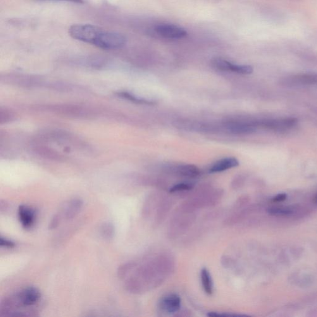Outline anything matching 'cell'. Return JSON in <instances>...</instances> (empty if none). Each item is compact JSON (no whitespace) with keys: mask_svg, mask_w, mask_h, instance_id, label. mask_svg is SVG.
I'll return each mask as SVG.
<instances>
[{"mask_svg":"<svg viewBox=\"0 0 317 317\" xmlns=\"http://www.w3.org/2000/svg\"><path fill=\"white\" fill-rule=\"evenodd\" d=\"M101 234L106 239H111L114 234V228L112 224L104 223L101 228Z\"/></svg>","mask_w":317,"mask_h":317,"instance_id":"obj_16","label":"cell"},{"mask_svg":"<svg viewBox=\"0 0 317 317\" xmlns=\"http://www.w3.org/2000/svg\"><path fill=\"white\" fill-rule=\"evenodd\" d=\"M295 82L305 85H317V75H303L297 76Z\"/></svg>","mask_w":317,"mask_h":317,"instance_id":"obj_15","label":"cell"},{"mask_svg":"<svg viewBox=\"0 0 317 317\" xmlns=\"http://www.w3.org/2000/svg\"><path fill=\"white\" fill-rule=\"evenodd\" d=\"M13 115L10 112L6 111H1L0 113V121L1 123H6L8 122L9 121L13 120Z\"/></svg>","mask_w":317,"mask_h":317,"instance_id":"obj_19","label":"cell"},{"mask_svg":"<svg viewBox=\"0 0 317 317\" xmlns=\"http://www.w3.org/2000/svg\"><path fill=\"white\" fill-rule=\"evenodd\" d=\"M202 289L206 294H213L214 291L213 282L210 273L206 268H202L200 273Z\"/></svg>","mask_w":317,"mask_h":317,"instance_id":"obj_12","label":"cell"},{"mask_svg":"<svg viewBox=\"0 0 317 317\" xmlns=\"http://www.w3.org/2000/svg\"><path fill=\"white\" fill-rule=\"evenodd\" d=\"M61 1H71V2H73V3H83V0H61Z\"/></svg>","mask_w":317,"mask_h":317,"instance_id":"obj_22","label":"cell"},{"mask_svg":"<svg viewBox=\"0 0 317 317\" xmlns=\"http://www.w3.org/2000/svg\"><path fill=\"white\" fill-rule=\"evenodd\" d=\"M160 305L161 309L167 313H176L180 309L181 299L177 294H169L163 298Z\"/></svg>","mask_w":317,"mask_h":317,"instance_id":"obj_9","label":"cell"},{"mask_svg":"<svg viewBox=\"0 0 317 317\" xmlns=\"http://www.w3.org/2000/svg\"><path fill=\"white\" fill-rule=\"evenodd\" d=\"M239 165V162L235 157H227V158L221 159L213 164L209 169V173H222V172L227 171L228 169L236 168Z\"/></svg>","mask_w":317,"mask_h":317,"instance_id":"obj_10","label":"cell"},{"mask_svg":"<svg viewBox=\"0 0 317 317\" xmlns=\"http://www.w3.org/2000/svg\"><path fill=\"white\" fill-rule=\"evenodd\" d=\"M18 216L20 223L26 230H29L34 225L35 213L30 207L21 205L19 207Z\"/></svg>","mask_w":317,"mask_h":317,"instance_id":"obj_8","label":"cell"},{"mask_svg":"<svg viewBox=\"0 0 317 317\" xmlns=\"http://www.w3.org/2000/svg\"><path fill=\"white\" fill-rule=\"evenodd\" d=\"M256 123L235 122L229 124L228 129L231 132L236 134H247L251 133L256 130Z\"/></svg>","mask_w":317,"mask_h":317,"instance_id":"obj_11","label":"cell"},{"mask_svg":"<svg viewBox=\"0 0 317 317\" xmlns=\"http://www.w3.org/2000/svg\"><path fill=\"white\" fill-rule=\"evenodd\" d=\"M102 30L90 25H75L71 26L69 34L73 39L94 45Z\"/></svg>","mask_w":317,"mask_h":317,"instance_id":"obj_2","label":"cell"},{"mask_svg":"<svg viewBox=\"0 0 317 317\" xmlns=\"http://www.w3.org/2000/svg\"><path fill=\"white\" fill-rule=\"evenodd\" d=\"M126 43V39L123 35L102 30L94 45L104 50H116L122 48Z\"/></svg>","mask_w":317,"mask_h":317,"instance_id":"obj_3","label":"cell"},{"mask_svg":"<svg viewBox=\"0 0 317 317\" xmlns=\"http://www.w3.org/2000/svg\"><path fill=\"white\" fill-rule=\"evenodd\" d=\"M40 293L36 288L29 287L4 298L0 304V316L6 317L34 316L28 311L40 301Z\"/></svg>","mask_w":317,"mask_h":317,"instance_id":"obj_1","label":"cell"},{"mask_svg":"<svg viewBox=\"0 0 317 317\" xmlns=\"http://www.w3.org/2000/svg\"><path fill=\"white\" fill-rule=\"evenodd\" d=\"M154 30L160 36L169 39H182L187 35V32L185 29L166 24L157 26Z\"/></svg>","mask_w":317,"mask_h":317,"instance_id":"obj_6","label":"cell"},{"mask_svg":"<svg viewBox=\"0 0 317 317\" xmlns=\"http://www.w3.org/2000/svg\"><path fill=\"white\" fill-rule=\"evenodd\" d=\"M83 202L79 199L71 200L65 205L59 213L57 214L52 219L50 225V229H55L58 226L61 222L64 220H70L78 214L82 209Z\"/></svg>","mask_w":317,"mask_h":317,"instance_id":"obj_4","label":"cell"},{"mask_svg":"<svg viewBox=\"0 0 317 317\" xmlns=\"http://www.w3.org/2000/svg\"><path fill=\"white\" fill-rule=\"evenodd\" d=\"M176 173L183 177H195L199 175L200 171L194 165H182L176 168Z\"/></svg>","mask_w":317,"mask_h":317,"instance_id":"obj_13","label":"cell"},{"mask_svg":"<svg viewBox=\"0 0 317 317\" xmlns=\"http://www.w3.org/2000/svg\"><path fill=\"white\" fill-rule=\"evenodd\" d=\"M0 245H1V247L9 248V249H11V248H13L15 246V244H14L13 242L3 237L0 238Z\"/></svg>","mask_w":317,"mask_h":317,"instance_id":"obj_20","label":"cell"},{"mask_svg":"<svg viewBox=\"0 0 317 317\" xmlns=\"http://www.w3.org/2000/svg\"><path fill=\"white\" fill-rule=\"evenodd\" d=\"M213 66L218 70L223 71H233V72L249 75L254 71V69L249 65H235L225 59L216 58L212 61Z\"/></svg>","mask_w":317,"mask_h":317,"instance_id":"obj_5","label":"cell"},{"mask_svg":"<svg viewBox=\"0 0 317 317\" xmlns=\"http://www.w3.org/2000/svg\"><path fill=\"white\" fill-rule=\"evenodd\" d=\"M119 95H120L121 97H123V98L129 100V101L135 102V103L137 104L149 105H153L156 104V102L147 101V100L146 99L139 98V97L135 96H134V95L130 94V93L128 92H121Z\"/></svg>","mask_w":317,"mask_h":317,"instance_id":"obj_14","label":"cell"},{"mask_svg":"<svg viewBox=\"0 0 317 317\" xmlns=\"http://www.w3.org/2000/svg\"><path fill=\"white\" fill-rule=\"evenodd\" d=\"M194 187V185L192 183H180L173 185V187L171 188L170 192L175 193L187 191V190H192Z\"/></svg>","mask_w":317,"mask_h":317,"instance_id":"obj_17","label":"cell"},{"mask_svg":"<svg viewBox=\"0 0 317 317\" xmlns=\"http://www.w3.org/2000/svg\"><path fill=\"white\" fill-rule=\"evenodd\" d=\"M286 199H287V195L282 194L276 195L275 197L273 198L272 200L273 202H283Z\"/></svg>","mask_w":317,"mask_h":317,"instance_id":"obj_21","label":"cell"},{"mask_svg":"<svg viewBox=\"0 0 317 317\" xmlns=\"http://www.w3.org/2000/svg\"><path fill=\"white\" fill-rule=\"evenodd\" d=\"M269 213L277 216H285L292 213V211L288 208H272L269 209Z\"/></svg>","mask_w":317,"mask_h":317,"instance_id":"obj_18","label":"cell"},{"mask_svg":"<svg viewBox=\"0 0 317 317\" xmlns=\"http://www.w3.org/2000/svg\"><path fill=\"white\" fill-rule=\"evenodd\" d=\"M315 200H316V202H317V195L316 198H315Z\"/></svg>","mask_w":317,"mask_h":317,"instance_id":"obj_23","label":"cell"},{"mask_svg":"<svg viewBox=\"0 0 317 317\" xmlns=\"http://www.w3.org/2000/svg\"><path fill=\"white\" fill-rule=\"evenodd\" d=\"M297 123V120L295 118L273 119V120H266L257 123V125L264 126L269 129L275 130H283L289 129L293 127Z\"/></svg>","mask_w":317,"mask_h":317,"instance_id":"obj_7","label":"cell"}]
</instances>
